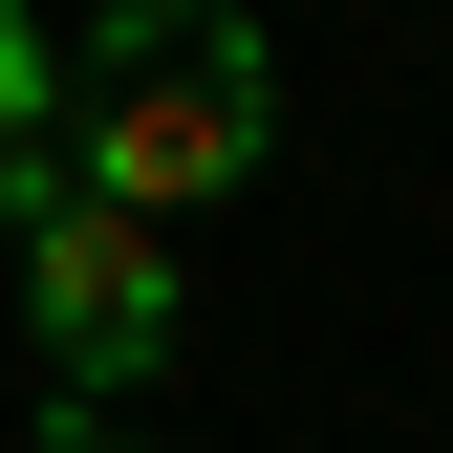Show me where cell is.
<instances>
[{"label":"cell","mask_w":453,"mask_h":453,"mask_svg":"<svg viewBox=\"0 0 453 453\" xmlns=\"http://www.w3.org/2000/svg\"><path fill=\"white\" fill-rule=\"evenodd\" d=\"M280 151V43L238 22V0H108L87 22V108H65V173L108 195V216H216Z\"/></svg>","instance_id":"cell-1"},{"label":"cell","mask_w":453,"mask_h":453,"mask_svg":"<svg viewBox=\"0 0 453 453\" xmlns=\"http://www.w3.org/2000/svg\"><path fill=\"white\" fill-rule=\"evenodd\" d=\"M43 453H173V432H108V411H65V432H43Z\"/></svg>","instance_id":"cell-4"},{"label":"cell","mask_w":453,"mask_h":453,"mask_svg":"<svg viewBox=\"0 0 453 453\" xmlns=\"http://www.w3.org/2000/svg\"><path fill=\"white\" fill-rule=\"evenodd\" d=\"M173 324H195V280H173V238H151V216H108V195L22 216V346H43V388H65V411H130V388L173 367Z\"/></svg>","instance_id":"cell-2"},{"label":"cell","mask_w":453,"mask_h":453,"mask_svg":"<svg viewBox=\"0 0 453 453\" xmlns=\"http://www.w3.org/2000/svg\"><path fill=\"white\" fill-rule=\"evenodd\" d=\"M22 151H65V43H43V0H0V173Z\"/></svg>","instance_id":"cell-3"}]
</instances>
